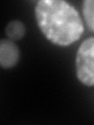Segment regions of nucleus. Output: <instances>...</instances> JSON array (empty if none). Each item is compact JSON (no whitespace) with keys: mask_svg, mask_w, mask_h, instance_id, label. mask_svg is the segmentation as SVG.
<instances>
[{"mask_svg":"<svg viewBox=\"0 0 94 125\" xmlns=\"http://www.w3.org/2000/svg\"><path fill=\"white\" fill-rule=\"evenodd\" d=\"M35 15L41 32L54 45L68 46L84 32L79 13L65 1L40 0L35 5Z\"/></svg>","mask_w":94,"mask_h":125,"instance_id":"obj_1","label":"nucleus"},{"mask_svg":"<svg viewBox=\"0 0 94 125\" xmlns=\"http://www.w3.org/2000/svg\"><path fill=\"white\" fill-rule=\"evenodd\" d=\"M75 68L77 78L82 84L94 86V37L85 39L78 47Z\"/></svg>","mask_w":94,"mask_h":125,"instance_id":"obj_2","label":"nucleus"},{"mask_svg":"<svg viewBox=\"0 0 94 125\" xmlns=\"http://www.w3.org/2000/svg\"><path fill=\"white\" fill-rule=\"evenodd\" d=\"M20 60L18 46L10 39L0 41V66L4 69H10L17 63Z\"/></svg>","mask_w":94,"mask_h":125,"instance_id":"obj_3","label":"nucleus"},{"mask_svg":"<svg viewBox=\"0 0 94 125\" xmlns=\"http://www.w3.org/2000/svg\"><path fill=\"white\" fill-rule=\"evenodd\" d=\"M26 33L24 24L18 20L11 21L6 27V34L10 40H20Z\"/></svg>","mask_w":94,"mask_h":125,"instance_id":"obj_4","label":"nucleus"},{"mask_svg":"<svg viewBox=\"0 0 94 125\" xmlns=\"http://www.w3.org/2000/svg\"><path fill=\"white\" fill-rule=\"evenodd\" d=\"M82 14L89 28L94 32V0H85L83 2Z\"/></svg>","mask_w":94,"mask_h":125,"instance_id":"obj_5","label":"nucleus"}]
</instances>
